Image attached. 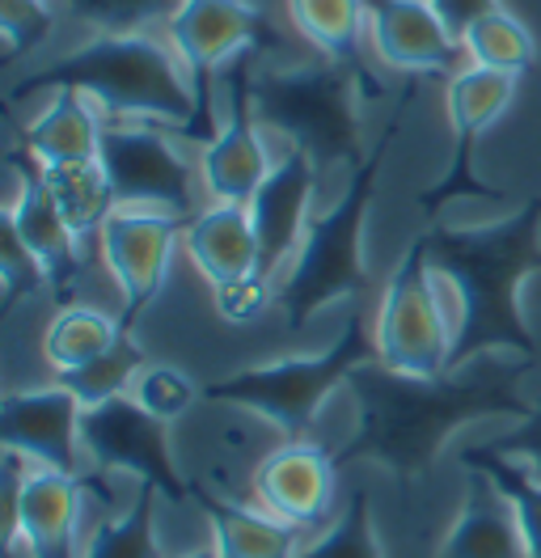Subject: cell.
<instances>
[{
	"label": "cell",
	"mask_w": 541,
	"mask_h": 558,
	"mask_svg": "<svg viewBox=\"0 0 541 558\" xmlns=\"http://www.w3.org/2000/svg\"><path fill=\"white\" fill-rule=\"evenodd\" d=\"M297 558H385L381 537H376V524H372L369 487L347 490L342 512L313 542H304V550Z\"/></svg>",
	"instance_id": "obj_30"
},
{
	"label": "cell",
	"mask_w": 541,
	"mask_h": 558,
	"mask_svg": "<svg viewBox=\"0 0 541 558\" xmlns=\"http://www.w3.org/2000/svg\"><path fill=\"white\" fill-rule=\"evenodd\" d=\"M68 13L98 35H144V26L169 22L182 0H64Z\"/></svg>",
	"instance_id": "obj_32"
},
{
	"label": "cell",
	"mask_w": 541,
	"mask_h": 558,
	"mask_svg": "<svg viewBox=\"0 0 541 558\" xmlns=\"http://www.w3.org/2000/svg\"><path fill=\"white\" fill-rule=\"evenodd\" d=\"M432 9L440 13V22L448 26L453 38H466L491 13H500V0H432Z\"/></svg>",
	"instance_id": "obj_37"
},
{
	"label": "cell",
	"mask_w": 541,
	"mask_h": 558,
	"mask_svg": "<svg viewBox=\"0 0 541 558\" xmlns=\"http://www.w3.org/2000/svg\"><path fill=\"white\" fill-rule=\"evenodd\" d=\"M317 186V166L304 157L301 148H284L270 166L267 182L259 186V195L250 199V220L259 233V283L275 292L279 276L288 271V263L297 258L309 229V199Z\"/></svg>",
	"instance_id": "obj_15"
},
{
	"label": "cell",
	"mask_w": 541,
	"mask_h": 558,
	"mask_svg": "<svg viewBox=\"0 0 541 558\" xmlns=\"http://www.w3.org/2000/svg\"><path fill=\"white\" fill-rule=\"evenodd\" d=\"M187 220L191 216L119 208L101 225L98 250L123 296V326H135V317L161 296Z\"/></svg>",
	"instance_id": "obj_13"
},
{
	"label": "cell",
	"mask_w": 541,
	"mask_h": 558,
	"mask_svg": "<svg viewBox=\"0 0 541 558\" xmlns=\"http://www.w3.org/2000/svg\"><path fill=\"white\" fill-rule=\"evenodd\" d=\"M423 242L432 271L448 279L457 296V326L444 373L466 368L491 351L541 364L538 339L520 310L525 279L541 271V195L495 225H478V229L432 225Z\"/></svg>",
	"instance_id": "obj_2"
},
{
	"label": "cell",
	"mask_w": 541,
	"mask_h": 558,
	"mask_svg": "<svg viewBox=\"0 0 541 558\" xmlns=\"http://www.w3.org/2000/svg\"><path fill=\"white\" fill-rule=\"evenodd\" d=\"M85 495H89L85 474L31 465L17 495V521L4 542L22 537L34 558H81L76 524L85 517Z\"/></svg>",
	"instance_id": "obj_19"
},
{
	"label": "cell",
	"mask_w": 541,
	"mask_h": 558,
	"mask_svg": "<svg viewBox=\"0 0 541 558\" xmlns=\"http://www.w3.org/2000/svg\"><path fill=\"white\" fill-rule=\"evenodd\" d=\"M376 360H381V351H376V335H369V314L351 310L338 339L326 351L237 368L220 381L203 385V398L225 402V407H245L259 418H267L284 440H304L322 402L338 385L351 381L356 368L376 364Z\"/></svg>",
	"instance_id": "obj_6"
},
{
	"label": "cell",
	"mask_w": 541,
	"mask_h": 558,
	"mask_svg": "<svg viewBox=\"0 0 541 558\" xmlns=\"http://www.w3.org/2000/svg\"><path fill=\"white\" fill-rule=\"evenodd\" d=\"M516 98V76L470 64L448 81V119H453V161L440 182H432L419 195V208L436 216L444 204L457 199H504L500 186H486L473 178V140L482 136L491 123H500L507 106Z\"/></svg>",
	"instance_id": "obj_12"
},
{
	"label": "cell",
	"mask_w": 541,
	"mask_h": 558,
	"mask_svg": "<svg viewBox=\"0 0 541 558\" xmlns=\"http://www.w3.org/2000/svg\"><path fill=\"white\" fill-rule=\"evenodd\" d=\"M123 335V317H110L94 305H60L56 317L47 322L43 335V355L56 373L81 368L89 360H98L106 348H115V339Z\"/></svg>",
	"instance_id": "obj_27"
},
{
	"label": "cell",
	"mask_w": 541,
	"mask_h": 558,
	"mask_svg": "<svg viewBox=\"0 0 541 558\" xmlns=\"http://www.w3.org/2000/svg\"><path fill=\"white\" fill-rule=\"evenodd\" d=\"M250 98L254 119L301 148L317 174L330 166L356 170L369 157L360 132V98L372 102L376 94L351 64L317 60L301 69H259Z\"/></svg>",
	"instance_id": "obj_5"
},
{
	"label": "cell",
	"mask_w": 541,
	"mask_h": 558,
	"mask_svg": "<svg viewBox=\"0 0 541 558\" xmlns=\"http://www.w3.org/2000/svg\"><path fill=\"white\" fill-rule=\"evenodd\" d=\"M436 271L428 263L423 233L410 242L394 276L385 279L381 305H376V351L381 364L402 377H440L448 368L453 330L440 310Z\"/></svg>",
	"instance_id": "obj_8"
},
{
	"label": "cell",
	"mask_w": 541,
	"mask_h": 558,
	"mask_svg": "<svg viewBox=\"0 0 541 558\" xmlns=\"http://www.w3.org/2000/svg\"><path fill=\"white\" fill-rule=\"evenodd\" d=\"M538 373L533 360L516 364H491V368H453L440 377H402L385 368L381 360L351 373V398L360 407V423L351 440L335 453L338 470L356 461H376L398 483H419L440 449L478 418H525L529 402L520 381Z\"/></svg>",
	"instance_id": "obj_1"
},
{
	"label": "cell",
	"mask_w": 541,
	"mask_h": 558,
	"mask_svg": "<svg viewBox=\"0 0 541 558\" xmlns=\"http://www.w3.org/2000/svg\"><path fill=\"white\" fill-rule=\"evenodd\" d=\"M288 13L326 60L338 64H351L364 81L372 85V94L381 98V85L372 81L369 64H364V51H360V26L369 22V9L364 0H288Z\"/></svg>",
	"instance_id": "obj_25"
},
{
	"label": "cell",
	"mask_w": 541,
	"mask_h": 558,
	"mask_svg": "<svg viewBox=\"0 0 541 558\" xmlns=\"http://www.w3.org/2000/svg\"><path fill=\"white\" fill-rule=\"evenodd\" d=\"M263 51H245L237 56L233 64L220 76V89H225V119L216 128V136L203 144V191L216 199V204H241L250 208V199L259 195V186L270 174V153L263 144V123L254 119V60Z\"/></svg>",
	"instance_id": "obj_11"
},
{
	"label": "cell",
	"mask_w": 541,
	"mask_h": 558,
	"mask_svg": "<svg viewBox=\"0 0 541 558\" xmlns=\"http://www.w3.org/2000/svg\"><path fill=\"white\" fill-rule=\"evenodd\" d=\"M56 17L43 0H0V35H4V64H17L51 35Z\"/></svg>",
	"instance_id": "obj_35"
},
{
	"label": "cell",
	"mask_w": 541,
	"mask_h": 558,
	"mask_svg": "<svg viewBox=\"0 0 541 558\" xmlns=\"http://www.w3.org/2000/svg\"><path fill=\"white\" fill-rule=\"evenodd\" d=\"M432 558H529L512 504L486 474L470 470L466 504Z\"/></svg>",
	"instance_id": "obj_22"
},
{
	"label": "cell",
	"mask_w": 541,
	"mask_h": 558,
	"mask_svg": "<svg viewBox=\"0 0 541 558\" xmlns=\"http://www.w3.org/2000/svg\"><path fill=\"white\" fill-rule=\"evenodd\" d=\"M191 504L203 512L220 558H297L304 550L301 529L270 517L259 504H241L203 483H191Z\"/></svg>",
	"instance_id": "obj_20"
},
{
	"label": "cell",
	"mask_w": 541,
	"mask_h": 558,
	"mask_svg": "<svg viewBox=\"0 0 541 558\" xmlns=\"http://www.w3.org/2000/svg\"><path fill=\"white\" fill-rule=\"evenodd\" d=\"M182 245L212 292L259 276V233L250 208L241 204H212L207 211H195L182 229Z\"/></svg>",
	"instance_id": "obj_21"
},
{
	"label": "cell",
	"mask_w": 541,
	"mask_h": 558,
	"mask_svg": "<svg viewBox=\"0 0 541 558\" xmlns=\"http://www.w3.org/2000/svg\"><path fill=\"white\" fill-rule=\"evenodd\" d=\"M34 292H47V271L4 216V233H0V310L13 314Z\"/></svg>",
	"instance_id": "obj_34"
},
{
	"label": "cell",
	"mask_w": 541,
	"mask_h": 558,
	"mask_svg": "<svg viewBox=\"0 0 541 558\" xmlns=\"http://www.w3.org/2000/svg\"><path fill=\"white\" fill-rule=\"evenodd\" d=\"M81 445L89 470L128 474L140 487H153L166 504H191V478L178 470L169 423L153 418L132 393L110 398L101 407H85Z\"/></svg>",
	"instance_id": "obj_10"
},
{
	"label": "cell",
	"mask_w": 541,
	"mask_h": 558,
	"mask_svg": "<svg viewBox=\"0 0 541 558\" xmlns=\"http://www.w3.org/2000/svg\"><path fill=\"white\" fill-rule=\"evenodd\" d=\"M461 47H466V56H470L473 64L512 72V76H520V72H529L538 64V43L525 31V22H516L507 9L482 17L470 35L461 38Z\"/></svg>",
	"instance_id": "obj_31"
},
{
	"label": "cell",
	"mask_w": 541,
	"mask_h": 558,
	"mask_svg": "<svg viewBox=\"0 0 541 558\" xmlns=\"http://www.w3.org/2000/svg\"><path fill=\"white\" fill-rule=\"evenodd\" d=\"M166 31L195 85V119L182 140L207 144L220 128L212 114V72L233 64L245 51H275L284 35L250 0H182L178 13L166 22Z\"/></svg>",
	"instance_id": "obj_7"
},
{
	"label": "cell",
	"mask_w": 541,
	"mask_h": 558,
	"mask_svg": "<svg viewBox=\"0 0 541 558\" xmlns=\"http://www.w3.org/2000/svg\"><path fill=\"white\" fill-rule=\"evenodd\" d=\"M419 94V76H410L406 94L398 98L385 132L376 136L369 157L351 170V182L342 191L330 211L313 216L304 229V242L297 258L288 263V271L275 283V314H284L288 330H301L309 317L335 301L347 296H364L369 292V267H364V225H369L372 199H376V178L381 166L394 148V140L402 136L406 110Z\"/></svg>",
	"instance_id": "obj_4"
},
{
	"label": "cell",
	"mask_w": 541,
	"mask_h": 558,
	"mask_svg": "<svg viewBox=\"0 0 541 558\" xmlns=\"http://www.w3.org/2000/svg\"><path fill=\"white\" fill-rule=\"evenodd\" d=\"M132 398L161 423H173L182 418L195 402L203 398V389L195 385L191 373H182L178 364H161V360H148L140 368V377L132 385Z\"/></svg>",
	"instance_id": "obj_33"
},
{
	"label": "cell",
	"mask_w": 541,
	"mask_h": 558,
	"mask_svg": "<svg viewBox=\"0 0 541 558\" xmlns=\"http://www.w3.org/2000/svg\"><path fill=\"white\" fill-rule=\"evenodd\" d=\"M254 504L267 508L270 517L297 524V529H317L330 517L338 495V461L330 449L313 440H284L254 465Z\"/></svg>",
	"instance_id": "obj_16"
},
{
	"label": "cell",
	"mask_w": 541,
	"mask_h": 558,
	"mask_svg": "<svg viewBox=\"0 0 541 558\" xmlns=\"http://www.w3.org/2000/svg\"><path fill=\"white\" fill-rule=\"evenodd\" d=\"M178 558H220V555H216V546L207 542V546H195V550H182Z\"/></svg>",
	"instance_id": "obj_38"
},
{
	"label": "cell",
	"mask_w": 541,
	"mask_h": 558,
	"mask_svg": "<svg viewBox=\"0 0 541 558\" xmlns=\"http://www.w3.org/2000/svg\"><path fill=\"white\" fill-rule=\"evenodd\" d=\"M461 465L486 474L495 487L504 490V499L512 504V512H516V524H520L525 550H529V558H541V478L538 474H533L529 465L504 457L500 449H491V445L461 449Z\"/></svg>",
	"instance_id": "obj_28"
},
{
	"label": "cell",
	"mask_w": 541,
	"mask_h": 558,
	"mask_svg": "<svg viewBox=\"0 0 541 558\" xmlns=\"http://www.w3.org/2000/svg\"><path fill=\"white\" fill-rule=\"evenodd\" d=\"M98 161L115 204L140 211H169V216H195L200 208V182L169 136L153 123H128V119H106L101 123Z\"/></svg>",
	"instance_id": "obj_9"
},
{
	"label": "cell",
	"mask_w": 541,
	"mask_h": 558,
	"mask_svg": "<svg viewBox=\"0 0 541 558\" xmlns=\"http://www.w3.org/2000/svg\"><path fill=\"white\" fill-rule=\"evenodd\" d=\"M157 490L135 483L132 499L89 529L81 558H166L157 537Z\"/></svg>",
	"instance_id": "obj_26"
},
{
	"label": "cell",
	"mask_w": 541,
	"mask_h": 558,
	"mask_svg": "<svg viewBox=\"0 0 541 558\" xmlns=\"http://www.w3.org/2000/svg\"><path fill=\"white\" fill-rule=\"evenodd\" d=\"M101 119L85 102V94H56L43 114H34L22 128L17 148H26L38 166H72V161H98Z\"/></svg>",
	"instance_id": "obj_23"
},
{
	"label": "cell",
	"mask_w": 541,
	"mask_h": 558,
	"mask_svg": "<svg viewBox=\"0 0 541 558\" xmlns=\"http://www.w3.org/2000/svg\"><path fill=\"white\" fill-rule=\"evenodd\" d=\"M491 449H500V453L512 457V461L529 465V470L541 478V398L538 402H529V415L516 418L512 432H504L500 440H491Z\"/></svg>",
	"instance_id": "obj_36"
},
{
	"label": "cell",
	"mask_w": 541,
	"mask_h": 558,
	"mask_svg": "<svg viewBox=\"0 0 541 558\" xmlns=\"http://www.w3.org/2000/svg\"><path fill=\"white\" fill-rule=\"evenodd\" d=\"M148 364V351L140 348V339L132 335V326H123V335L115 339V348H106L98 360L81 364V368H68V373H56V381L72 389L81 398V407H101L110 398H123L132 393L140 368Z\"/></svg>",
	"instance_id": "obj_29"
},
{
	"label": "cell",
	"mask_w": 541,
	"mask_h": 558,
	"mask_svg": "<svg viewBox=\"0 0 541 558\" xmlns=\"http://www.w3.org/2000/svg\"><path fill=\"white\" fill-rule=\"evenodd\" d=\"M85 94L110 114L128 123H157L169 136H187L195 119V85L182 69L178 51L148 35H98L60 60L31 69L9 102L31 94Z\"/></svg>",
	"instance_id": "obj_3"
},
{
	"label": "cell",
	"mask_w": 541,
	"mask_h": 558,
	"mask_svg": "<svg viewBox=\"0 0 541 558\" xmlns=\"http://www.w3.org/2000/svg\"><path fill=\"white\" fill-rule=\"evenodd\" d=\"M43 182L56 199L68 229L81 238L85 250H94L101 238V225L119 211L110 178L101 170V161H72V166H43Z\"/></svg>",
	"instance_id": "obj_24"
},
{
	"label": "cell",
	"mask_w": 541,
	"mask_h": 558,
	"mask_svg": "<svg viewBox=\"0 0 541 558\" xmlns=\"http://www.w3.org/2000/svg\"><path fill=\"white\" fill-rule=\"evenodd\" d=\"M9 166L17 170L22 186H17V199H13V208L4 211V216L17 229V238L26 242V250L43 263L47 292L56 296V305H72L76 279L85 276V245L68 229V220L60 216L51 191H47V182H43V166L34 161L31 153L26 148H13L9 153Z\"/></svg>",
	"instance_id": "obj_17"
},
{
	"label": "cell",
	"mask_w": 541,
	"mask_h": 558,
	"mask_svg": "<svg viewBox=\"0 0 541 558\" xmlns=\"http://www.w3.org/2000/svg\"><path fill=\"white\" fill-rule=\"evenodd\" d=\"M372 26V47L394 72L423 76V72H453L466 51L461 38L448 35L432 0H364Z\"/></svg>",
	"instance_id": "obj_18"
},
{
	"label": "cell",
	"mask_w": 541,
	"mask_h": 558,
	"mask_svg": "<svg viewBox=\"0 0 541 558\" xmlns=\"http://www.w3.org/2000/svg\"><path fill=\"white\" fill-rule=\"evenodd\" d=\"M85 407L64 385L38 389H9L0 398V440L4 453H17L43 470L85 474V445H81Z\"/></svg>",
	"instance_id": "obj_14"
}]
</instances>
